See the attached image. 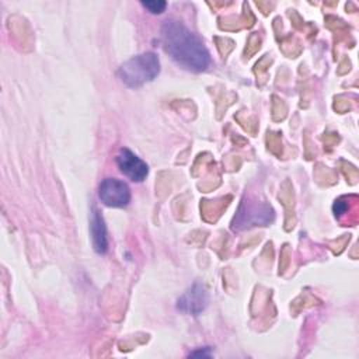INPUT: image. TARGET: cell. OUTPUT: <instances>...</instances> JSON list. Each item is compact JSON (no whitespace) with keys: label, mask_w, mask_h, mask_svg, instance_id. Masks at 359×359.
<instances>
[{"label":"cell","mask_w":359,"mask_h":359,"mask_svg":"<svg viewBox=\"0 0 359 359\" xmlns=\"http://www.w3.org/2000/svg\"><path fill=\"white\" fill-rule=\"evenodd\" d=\"M164 50L184 69L203 72L210 65V55L202 39L191 32L184 24L167 20L161 27Z\"/></svg>","instance_id":"1"},{"label":"cell","mask_w":359,"mask_h":359,"mask_svg":"<svg viewBox=\"0 0 359 359\" xmlns=\"http://www.w3.org/2000/svg\"><path fill=\"white\" fill-rule=\"evenodd\" d=\"M160 73V60L153 52L139 53L126 60L118 69V76L129 88H137L151 80Z\"/></svg>","instance_id":"2"},{"label":"cell","mask_w":359,"mask_h":359,"mask_svg":"<svg viewBox=\"0 0 359 359\" xmlns=\"http://www.w3.org/2000/svg\"><path fill=\"white\" fill-rule=\"evenodd\" d=\"M273 220V209L266 203L243 202L231 222L233 230H243L251 226H265Z\"/></svg>","instance_id":"3"},{"label":"cell","mask_w":359,"mask_h":359,"mask_svg":"<svg viewBox=\"0 0 359 359\" xmlns=\"http://www.w3.org/2000/svg\"><path fill=\"white\" fill-rule=\"evenodd\" d=\"M98 196L109 208H125L130 202V189L121 180L105 178L98 187Z\"/></svg>","instance_id":"4"},{"label":"cell","mask_w":359,"mask_h":359,"mask_svg":"<svg viewBox=\"0 0 359 359\" xmlns=\"http://www.w3.org/2000/svg\"><path fill=\"white\" fill-rule=\"evenodd\" d=\"M208 304H209V294L206 287L202 283H194L177 300L178 310L191 316L201 314L208 307Z\"/></svg>","instance_id":"5"},{"label":"cell","mask_w":359,"mask_h":359,"mask_svg":"<svg viewBox=\"0 0 359 359\" xmlns=\"http://www.w3.org/2000/svg\"><path fill=\"white\" fill-rule=\"evenodd\" d=\"M116 165L122 174L135 182H142L149 174V165L126 147L116 154Z\"/></svg>","instance_id":"6"},{"label":"cell","mask_w":359,"mask_h":359,"mask_svg":"<svg viewBox=\"0 0 359 359\" xmlns=\"http://www.w3.org/2000/svg\"><path fill=\"white\" fill-rule=\"evenodd\" d=\"M91 238H93V247L95 252L105 254L108 250V234H107V226L104 222V217L101 213L94 208L91 215Z\"/></svg>","instance_id":"7"},{"label":"cell","mask_w":359,"mask_h":359,"mask_svg":"<svg viewBox=\"0 0 359 359\" xmlns=\"http://www.w3.org/2000/svg\"><path fill=\"white\" fill-rule=\"evenodd\" d=\"M142 6L153 14H160L165 10L167 3L163 0H142Z\"/></svg>","instance_id":"8"},{"label":"cell","mask_w":359,"mask_h":359,"mask_svg":"<svg viewBox=\"0 0 359 359\" xmlns=\"http://www.w3.org/2000/svg\"><path fill=\"white\" fill-rule=\"evenodd\" d=\"M212 355V352H210V349H209V346H205V348H202V349H198V351H194V352H191L189 353V358H209Z\"/></svg>","instance_id":"9"}]
</instances>
